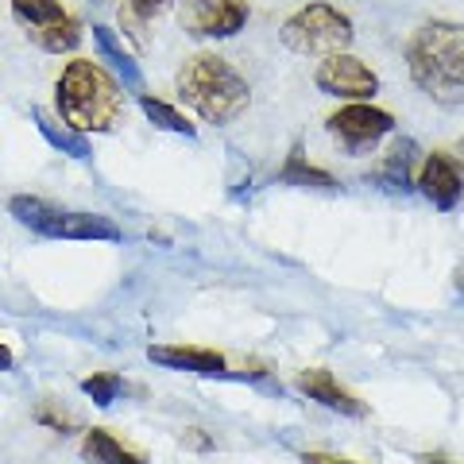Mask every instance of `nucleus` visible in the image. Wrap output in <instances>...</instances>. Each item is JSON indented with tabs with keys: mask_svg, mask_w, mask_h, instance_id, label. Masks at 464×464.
I'll return each mask as SVG.
<instances>
[{
	"mask_svg": "<svg viewBox=\"0 0 464 464\" xmlns=\"http://www.w3.org/2000/svg\"><path fill=\"white\" fill-rule=\"evenodd\" d=\"M179 24L194 39H232L248 24V0H179Z\"/></svg>",
	"mask_w": 464,
	"mask_h": 464,
	"instance_id": "8",
	"label": "nucleus"
},
{
	"mask_svg": "<svg viewBox=\"0 0 464 464\" xmlns=\"http://www.w3.org/2000/svg\"><path fill=\"white\" fill-rule=\"evenodd\" d=\"M151 364H163L170 372H194V375H228L225 356L213 348H186V344H151L148 348Z\"/></svg>",
	"mask_w": 464,
	"mask_h": 464,
	"instance_id": "12",
	"label": "nucleus"
},
{
	"mask_svg": "<svg viewBox=\"0 0 464 464\" xmlns=\"http://www.w3.org/2000/svg\"><path fill=\"white\" fill-rule=\"evenodd\" d=\"M279 182L283 186H302V190H337L333 174H325V170H317L314 163H306V155H302V143L290 148L286 163L279 170Z\"/></svg>",
	"mask_w": 464,
	"mask_h": 464,
	"instance_id": "17",
	"label": "nucleus"
},
{
	"mask_svg": "<svg viewBox=\"0 0 464 464\" xmlns=\"http://www.w3.org/2000/svg\"><path fill=\"white\" fill-rule=\"evenodd\" d=\"M32 121H35V128L43 132V140H47L54 151H63V155H70V159H90V140L78 136L74 128H66V124L58 121V116H51L47 109H32Z\"/></svg>",
	"mask_w": 464,
	"mask_h": 464,
	"instance_id": "15",
	"label": "nucleus"
},
{
	"mask_svg": "<svg viewBox=\"0 0 464 464\" xmlns=\"http://www.w3.org/2000/svg\"><path fill=\"white\" fill-rule=\"evenodd\" d=\"M93 43H97V51H101V58L121 74V82L128 85L132 93H148L143 90V74H140V66H136V58L124 51V43L116 39V32L112 27H105V24H97L93 27Z\"/></svg>",
	"mask_w": 464,
	"mask_h": 464,
	"instance_id": "14",
	"label": "nucleus"
},
{
	"mask_svg": "<svg viewBox=\"0 0 464 464\" xmlns=\"http://www.w3.org/2000/svg\"><path fill=\"white\" fill-rule=\"evenodd\" d=\"M414 186L422 190V198L433 209L453 213L460 206V198H464V167L449 151H430L422 159V167H418Z\"/></svg>",
	"mask_w": 464,
	"mask_h": 464,
	"instance_id": "10",
	"label": "nucleus"
},
{
	"mask_svg": "<svg viewBox=\"0 0 464 464\" xmlns=\"http://www.w3.org/2000/svg\"><path fill=\"white\" fill-rule=\"evenodd\" d=\"M325 132L337 140L348 155H368L395 132V116L380 105H372V101H353V105H341L329 116Z\"/></svg>",
	"mask_w": 464,
	"mask_h": 464,
	"instance_id": "7",
	"label": "nucleus"
},
{
	"mask_svg": "<svg viewBox=\"0 0 464 464\" xmlns=\"http://www.w3.org/2000/svg\"><path fill=\"white\" fill-rule=\"evenodd\" d=\"M295 387H298L310 402H322L325 411H337V414H344V418H364V414H368V406L360 402L353 391H344L337 380H333V372H325V368H306V372H298Z\"/></svg>",
	"mask_w": 464,
	"mask_h": 464,
	"instance_id": "11",
	"label": "nucleus"
},
{
	"mask_svg": "<svg viewBox=\"0 0 464 464\" xmlns=\"http://www.w3.org/2000/svg\"><path fill=\"white\" fill-rule=\"evenodd\" d=\"M302 464H353V460H344V457H329V453H306V457H302Z\"/></svg>",
	"mask_w": 464,
	"mask_h": 464,
	"instance_id": "21",
	"label": "nucleus"
},
{
	"mask_svg": "<svg viewBox=\"0 0 464 464\" xmlns=\"http://www.w3.org/2000/svg\"><path fill=\"white\" fill-rule=\"evenodd\" d=\"M140 109L143 116L155 124V128H163V132H174V136H186V140H194L198 136V128L186 121V116L170 105V101L163 97H151V93H140Z\"/></svg>",
	"mask_w": 464,
	"mask_h": 464,
	"instance_id": "18",
	"label": "nucleus"
},
{
	"mask_svg": "<svg viewBox=\"0 0 464 464\" xmlns=\"http://www.w3.org/2000/svg\"><path fill=\"white\" fill-rule=\"evenodd\" d=\"M174 85H179V97L206 124H232L252 101V90L240 78V70L228 58L209 54V51H198L186 58Z\"/></svg>",
	"mask_w": 464,
	"mask_h": 464,
	"instance_id": "3",
	"label": "nucleus"
},
{
	"mask_svg": "<svg viewBox=\"0 0 464 464\" xmlns=\"http://www.w3.org/2000/svg\"><path fill=\"white\" fill-rule=\"evenodd\" d=\"M54 109L58 121L74 128L78 136L112 132L124 112L121 82L93 58H74V63L63 66V74L54 82Z\"/></svg>",
	"mask_w": 464,
	"mask_h": 464,
	"instance_id": "1",
	"label": "nucleus"
},
{
	"mask_svg": "<svg viewBox=\"0 0 464 464\" xmlns=\"http://www.w3.org/2000/svg\"><path fill=\"white\" fill-rule=\"evenodd\" d=\"M82 391H85V395H90L97 406H112L116 399H121L124 380H121V375H112V372H97V375H90V380H82Z\"/></svg>",
	"mask_w": 464,
	"mask_h": 464,
	"instance_id": "19",
	"label": "nucleus"
},
{
	"mask_svg": "<svg viewBox=\"0 0 464 464\" xmlns=\"http://www.w3.org/2000/svg\"><path fill=\"white\" fill-rule=\"evenodd\" d=\"M167 5H174V0H128L121 12L132 16V20H148V16H155V12H163Z\"/></svg>",
	"mask_w": 464,
	"mask_h": 464,
	"instance_id": "20",
	"label": "nucleus"
},
{
	"mask_svg": "<svg viewBox=\"0 0 464 464\" xmlns=\"http://www.w3.org/2000/svg\"><path fill=\"white\" fill-rule=\"evenodd\" d=\"M314 82H317V90L329 93V97H337V101H372L375 93H380V78H375V70L364 63V58H356V54H329L322 58V66L314 70Z\"/></svg>",
	"mask_w": 464,
	"mask_h": 464,
	"instance_id": "9",
	"label": "nucleus"
},
{
	"mask_svg": "<svg viewBox=\"0 0 464 464\" xmlns=\"http://www.w3.org/2000/svg\"><path fill=\"white\" fill-rule=\"evenodd\" d=\"M430 464H445V460H430Z\"/></svg>",
	"mask_w": 464,
	"mask_h": 464,
	"instance_id": "23",
	"label": "nucleus"
},
{
	"mask_svg": "<svg viewBox=\"0 0 464 464\" xmlns=\"http://www.w3.org/2000/svg\"><path fill=\"white\" fill-rule=\"evenodd\" d=\"M411 82L433 105H464V27L449 20H430L406 43Z\"/></svg>",
	"mask_w": 464,
	"mask_h": 464,
	"instance_id": "2",
	"label": "nucleus"
},
{
	"mask_svg": "<svg viewBox=\"0 0 464 464\" xmlns=\"http://www.w3.org/2000/svg\"><path fill=\"white\" fill-rule=\"evenodd\" d=\"M414 163H418V143L414 140H395L391 151L383 155V163L375 167V182H380L387 194L414 190Z\"/></svg>",
	"mask_w": 464,
	"mask_h": 464,
	"instance_id": "13",
	"label": "nucleus"
},
{
	"mask_svg": "<svg viewBox=\"0 0 464 464\" xmlns=\"http://www.w3.org/2000/svg\"><path fill=\"white\" fill-rule=\"evenodd\" d=\"M8 213L16 217L24 228L39 232V237H47V240H109V244L121 240V228H116V221H109V217L63 209L43 198H24V194L12 198Z\"/></svg>",
	"mask_w": 464,
	"mask_h": 464,
	"instance_id": "4",
	"label": "nucleus"
},
{
	"mask_svg": "<svg viewBox=\"0 0 464 464\" xmlns=\"http://www.w3.org/2000/svg\"><path fill=\"white\" fill-rule=\"evenodd\" d=\"M82 457L90 464H143L136 449H128L124 441H116L109 430H90L82 438Z\"/></svg>",
	"mask_w": 464,
	"mask_h": 464,
	"instance_id": "16",
	"label": "nucleus"
},
{
	"mask_svg": "<svg viewBox=\"0 0 464 464\" xmlns=\"http://www.w3.org/2000/svg\"><path fill=\"white\" fill-rule=\"evenodd\" d=\"M12 20L47 54H70L82 43V24L63 8V0H8Z\"/></svg>",
	"mask_w": 464,
	"mask_h": 464,
	"instance_id": "6",
	"label": "nucleus"
},
{
	"mask_svg": "<svg viewBox=\"0 0 464 464\" xmlns=\"http://www.w3.org/2000/svg\"><path fill=\"white\" fill-rule=\"evenodd\" d=\"M279 39L295 54H322V58H329V54L348 51V43L356 39V27H353V20H348L341 8L314 0V5L298 8L295 16L283 24Z\"/></svg>",
	"mask_w": 464,
	"mask_h": 464,
	"instance_id": "5",
	"label": "nucleus"
},
{
	"mask_svg": "<svg viewBox=\"0 0 464 464\" xmlns=\"http://www.w3.org/2000/svg\"><path fill=\"white\" fill-rule=\"evenodd\" d=\"M12 364H16V360H12V353H8V344L0 341V372H12Z\"/></svg>",
	"mask_w": 464,
	"mask_h": 464,
	"instance_id": "22",
	"label": "nucleus"
}]
</instances>
